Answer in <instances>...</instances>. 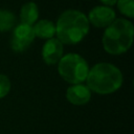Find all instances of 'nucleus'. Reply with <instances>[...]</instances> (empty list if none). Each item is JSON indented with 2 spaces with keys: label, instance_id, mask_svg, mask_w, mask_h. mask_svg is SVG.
Listing matches in <instances>:
<instances>
[{
  "label": "nucleus",
  "instance_id": "nucleus-8",
  "mask_svg": "<svg viewBox=\"0 0 134 134\" xmlns=\"http://www.w3.org/2000/svg\"><path fill=\"white\" fill-rule=\"evenodd\" d=\"M66 98L72 105L83 106L91 99V91L84 84L71 85L66 90Z\"/></svg>",
  "mask_w": 134,
  "mask_h": 134
},
{
  "label": "nucleus",
  "instance_id": "nucleus-7",
  "mask_svg": "<svg viewBox=\"0 0 134 134\" xmlns=\"http://www.w3.org/2000/svg\"><path fill=\"white\" fill-rule=\"evenodd\" d=\"M64 46L58 38L48 39L42 47V58L48 65L57 64L63 57Z\"/></svg>",
  "mask_w": 134,
  "mask_h": 134
},
{
  "label": "nucleus",
  "instance_id": "nucleus-2",
  "mask_svg": "<svg viewBox=\"0 0 134 134\" xmlns=\"http://www.w3.org/2000/svg\"><path fill=\"white\" fill-rule=\"evenodd\" d=\"M86 83L90 91L98 94H110L121 87L122 73L117 66L111 63H96L89 68Z\"/></svg>",
  "mask_w": 134,
  "mask_h": 134
},
{
  "label": "nucleus",
  "instance_id": "nucleus-6",
  "mask_svg": "<svg viewBox=\"0 0 134 134\" xmlns=\"http://www.w3.org/2000/svg\"><path fill=\"white\" fill-rule=\"evenodd\" d=\"M87 19L95 27H107L116 19V13L110 6L96 5L90 9Z\"/></svg>",
  "mask_w": 134,
  "mask_h": 134
},
{
  "label": "nucleus",
  "instance_id": "nucleus-5",
  "mask_svg": "<svg viewBox=\"0 0 134 134\" xmlns=\"http://www.w3.org/2000/svg\"><path fill=\"white\" fill-rule=\"evenodd\" d=\"M35 34L32 25L19 23L14 26L12 38H10V47L16 52L24 51L34 41Z\"/></svg>",
  "mask_w": 134,
  "mask_h": 134
},
{
  "label": "nucleus",
  "instance_id": "nucleus-1",
  "mask_svg": "<svg viewBox=\"0 0 134 134\" xmlns=\"http://www.w3.org/2000/svg\"><path fill=\"white\" fill-rule=\"evenodd\" d=\"M89 24L87 16L83 12L73 8L66 9L57 20V38L63 44H76L88 34Z\"/></svg>",
  "mask_w": 134,
  "mask_h": 134
},
{
  "label": "nucleus",
  "instance_id": "nucleus-12",
  "mask_svg": "<svg viewBox=\"0 0 134 134\" xmlns=\"http://www.w3.org/2000/svg\"><path fill=\"white\" fill-rule=\"evenodd\" d=\"M116 3L119 12L122 15L129 18L134 17V0H117Z\"/></svg>",
  "mask_w": 134,
  "mask_h": 134
},
{
  "label": "nucleus",
  "instance_id": "nucleus-10",
  "mask_svg": "<svg viewBox=\"0 0 134 134\" xmlns=\"http://www.w3.org/2000/svg\"><path fill=\"white\" fill-rule=\"evenodd\" d=\"M39 17L38 5L34 1H28L24 3L20 9V21L21 23L32 25Z\"/></svg>",
  "mask_w": 134,
  "mask_h": 134
},
{
  "label": "nucleus",
  "instance_id": "nucleus-14",
  "mask_svg": "<svg viewBox=\"0 0 134 134\" xmlns=\"http://www.w3.org/2000/svg\"><path fill=\"white\" fill-rule=\"evenodd\" d=\"M102 3H104V5H106V6H112V5H114V4H116V1L117 0H99Z\"/></svg>",
  "mask_w": 134,
  "mask_h": 134
},
{
  "label": "nucleus",
  "instance_id": "nucleus-4",
  "mask_svg": "<svg viewBox=\"0 0 134 134\" xmlns=\"http://www.w3.org/2000/svg\"><path fill=\"white\" fill-rule=\"evenodd\" d=\"M58 72L63 80L75 85L86 81L89 72L87 61L79 53H67L58 62Z\"/></svg>",
  "mask_w": 134,
  "mask_h": 134
},
{
  "label": "nucleus",
  "instance_id": "nucleus-11",
  "mask_svg": "<svg viewBox=\"0 0 134 134\" xmlns=\"http://www.w3.org/2000/svg\"><path fill=\"white\" fill-rule=\"evenodd\" d=\"M16 17L15 14L8 9L0 8V31H6L15 26Z\"/></svg>",
  "mask_w": 134,
  "mask_h": 134
},
{
  "label": "nucleus",
  "instance_id": "nucleus-3",
  "mask_svg": "<svg viewBox=\"0 0 134 134\" xmlns=\"http://www.w3.org/2000/svg\"><path fill=\"white\" fill-rule=\"evenodd\" d=\"M133 36V23L126 18H116L104 31L102 37L103 47L111 54L124 53L131 47Z\"/></svg>",
  "mask_w": 134,
  "mask_h": 134
},
{
  "label": "nucleus",
  "instance_id": "nucleus-9",
  "mask_svg": "<svg viewBox=\"0 0 134 134\" xmlns=\"http://www.w3.org/2000/svg\"><path fill=\"white\" fill-rule=\"evenodd\" d=\"M35 37H39L42 39H51L55 35V24L48 20V19H42L35 23L32 26Z\"/></svg>",
  "mask_w": 134,
  "mask_h": 134
},
{
  "label": "nucleus",
  "instance_id": "nucleus-13",
  "mask_svg": "<svg viewBox=\"0 0 134 134\" xmlns=\"http://www.w3.org/2000/svg\"><path fill=\"white\" fill-rule=\"evenodd\" d=\"M10 91V81L7 75L0 73V98L6 96Z\"/></svg>",
  "mask_w": 134,
  "mask_h": 134
}]
</instances>
